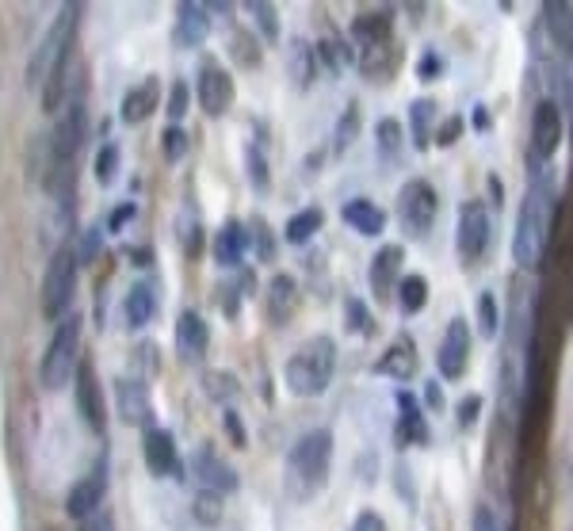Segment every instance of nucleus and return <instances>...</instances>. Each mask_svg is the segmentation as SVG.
Segmentation results:
<instances>
[{
	"label": "nucleus",
	"mask_w": 573,
	"mask_h": 531,
	"mask_svg": "<svg viewBox=\"0 0 573 531\" xmlns=\"http://www.w3.org/2000/svg\"><path fill=\"white\" fill-rule=\"evenodd\" d=\"M558 142H562V115L551 100H543L531 115V149H535V157H551Z\"/></svg>",
	"instance_id": "15"
},
{
	"label": "nucleus",
	"mask_w": 573,
	"mask_h": 531,
	"mask_svg": "<svg viewBox=\"0 0 573 531\" xmlns=\"http://www.w3.org/2000/svg\"><path fill=\"white\" fill-rule=\"evenodd\" d=\"M478 402H482V398H474V394L463 398V405H459V421H463V425H470V421L478 417Z\"/></svg>",
	"instance_id": "50"
},
{
	"label": "nucleus",
	"mask_w": 573,
	"mask_h": 531,
	"mask_svg": "<svg viewBox=\"0 0 573 531\" xmlns=\"http://www.w3.org/2000/svg\"><path fill=\"white\" fill-rule=\"evenodd\" d=\"M333 371H337V344L329 337H314L287 360L283 375H287V386L295 394L310 398V394H321L325 386L333 383Z\"/></svg>",
	"instance_id": "2"
},
{
	"label": "nucleus",
	"mask_w": 573,
	"mask_h": 531,
	"mask_svg": "<svg viewBox=\"0 0 573 531\" xmlns=\"http://www.w3.org/2000/svg\"><path fill=\"white\" fill-rule=\"evenodd\" d=\"M543 16H547V27L554 31V39L570 54V4H566V0H551V4L543 8Z\"/></svg>",
	"instance_id": "31"
},
{
	"label": "nucleus",
	"mask_w": 573,
	"mask_h": 531,
	"mask_svg": "<svg viewBox=\"0 0 573 531\" xmlns=\"http://www.w3.org/2000/svg\"><path fill=\"white\" fill-rule=\"evenodd\" d=\"M195 96H199V107H203L211 119H218V115H226V111L234 107V96H237L234 77L214 62V58H207L203 69H199V81H195Z\"/></svg>",
	"instance_id": "10"
},
{
	"label": "nucleus",
	"mask_w": 573,
	"mask_h": 531,
	"mask_svg": "<svg viewBox=\"0 0 573 531\" xmlns=\"http://www.w3.org/2000/svg\"><path fill=\"white\" fill-rule=\"evenodd\" d=\"M77 352H81V318L69 314V318L54 329V340H50L43 367H39V383H43L46 390H62V386L69 383V375L77 371V363H81Z\"/></svg>",
	"instance_id": "4"
},
{
	"label": "nucleus",
	"mask_w": 573,
	"mask_h": 531,
	"mask_svg": "<svg viewBox=\"0 0 573 531\" xmlns=\"http://www.w3.org/2000/svg\"><path fill=\"white\" fill-rule=\"evenodd\" d=\"M440 73H444V58L428 50L425 58H421V69H417V77H421V81H432V77H440Z\"/></svg>",
	"instance_id": "45"
},
{
	"label": "nucleus",
	"mask_w": 573,
	"mask_h": 531,
	"mask_svg": "<svg viewBox=\"0 0 573 531\" xmlns=\"http://www.w3.org/2000/svg\"><path fill=\"white\" fill-rule=\"evenodd\" d=\"M142 447H146L149 470H153L157 478H161V474H180V455H176V444H172V436L165 428L149 425Z\"/></svg>",
	"instance_id": "17"
},
{
	"label": "nucleus",
	"mask_w": 573,
	"mask_h": 531,
	"mask_svg": "<svg viewBox=\"0 0 573 531\" xmlns=\"http://www.w3.org/2000/svg\"><path fill=\"white\" fill-rule=\"evenodd\" d=\"M211 31V16L199 4H180L176 8V43L180 46H199Z\"/></svg>",
	"instance_id": "22"
},
{
	"label": "nucleus",
	"mask_w": 573,
	"mask_h": 531,
	"mask_svg": "<svg viewBox=\"0 0 573 531\" xmlns=\"http://www.w3.org/2000/svg\"><path fill=\"white\" fill-rule=\"evenodd\" d=\"M314 73H318V50L310 43H302V39H295L291 43V77H295V85L306 88L314 81Z\"/></svg>",
	"instance_id": "28"
},
{
	"label": "nucleus",
	"mask_w": 573,
	"mask_h": 531,
	"mask_svg": "<svg viewBox=\"0 0 573 531\" xmlns=\"http://www.w3.org/2000/svg\"><path fill=\"white\" fill-rule=\"evenodd\" d=\"M100 501H104V470L88 474V478H81L77 486L69 489V497H65V512H69L73 520H88L92 512L100 509Z\"/></svg>",
	"instance_id": "18"
},
{
	"label": "nucleus",
	"mask_w": 573,
	"mask_h": 531,
	"mask_svg": "<svg viewBox=\"0 0 573 531\" xmlns=\"http://www.w3.org/2000/svg\"><path fill=\"white\" fill-rule=\"evenodd\" d=\"M191 474H195V482L207 489V493H218V497H226V493L237 489V470L230 463H222L214 455V447H199L191 455Z\"/></svg>",
	"instance_id": "12"
},
{
	"label": "nucleus",
	"mask_w": 573,
	"mask_h": 531,
	"mask_svg": "<svg viewBox=\"0 0 573 531\" xmlns=\"http://www.w3.org/2000/svg\"><path fill=\"white\" fill-rule=\"evenodd\" d=\"M85 531H111V524L107 520H92V524H85Z\"/></svg>",
	"instance_id": "55"
},
{
	"label": "nucleus",
	"mask_w": 573,
	"mask_h": 531,
	"mask_svg": "<svg viewBox=\"0 0 573 531\" xmlns=\"http://www.w3.org/2000/svg\"><path fill=\"white\" fill-rule=\"evenodd\" d=\"M230 46H234V58L241 65H249V69H256V65H260V46L253 43V35H249V31H241V27H237L234 39H230Z\"/></svg>",
	"instance_id": "35"
},
{
	"label": "nucleus",
	"mask_w": 573,
	"mask_h": 531,
	"mask_svg": "<svg viewBox=\"0 0 573 531\" xmlns=\"http://www.w3.org/2000/svg\"><path fill=\"white\" fill-rule=\"evenodd\" d=\"M478 325H482V337H497L501 314H497V298L489 295V291L478 298Z\"/></svg>",
	"instance_id": "37"
},
{
	"label": "nucleus",
	"mask_w": 573,
	"mask_h": 531,
	"mask_svg": "<svg viewBox=\"0 0 573 531\" xmlns=\"http://www.w3.org/2000/svg\"><path fill=\"white\" fill-rule=\"evenodd\" d=\"M436 211H440V199H436V188L428 180H409L398 195V218H402V230L409 237L428 234V226L436 222Z\"/></svg>",
	"instance_id": "8"
},
{
	"label": "nucleus",
	"mask_w": 573,
	"mask_h": 531,
	"mask_svg": "<svg viewBox=\"0 0 573 531\" xmlns=\"http://www.w3.org/2000/svg\"><path fill=\"white\" fill-rule=\"evenodd\" d=\"M398 444H425V417L409 394H398Z\"/></svg>",
	"instance_id": "25"
},
{
	"label": "nucleus",
	"mask_w": 573,
	"mask_h": 531,
	"mask_svg": "<svg viewBox=\"0 0 573 531\" xmlns=\"http://www.w3.org/2000/svg\"><path fill=\"white\" fill-rule=\"evenodd\" d=\"M245 12H249V20L260 27V35H264L268 43H276V39H279L276 8H272V4H264V0H253V4H245Z\"/></svg>",
	"instance_id": "32"
},
{
	"label": "nucleus",
	"mask_w": 573,
	"mask_h": 531,
	"mask_svg": "<svg viewBox=\"0 0 573 531\" xmlns=\"http://www.w3.org/2000/svg\"><path fill=\"white\" fill-rule=\"evenodd\" d=\"M77 16H81L77 4H65L62 12L54 16L46 39L39 43V50L31 54V65H27V85L31 88L46 85L50 73H58L62 65H69V46H73V31H77Z\"/></svg>",
	"instance_id": "3"
},
{
	"label": "nucleus",
	"mask_w": 573,
	"mask_h": 531,
	"mask_svg": "<svg viewBox=\"0 0 573 531\" xmlns=\"http://www.w3.org/2000/svg\"><path fill=\"white\" fill-rule=\"evenodd\" d=\"M85 130H88V119H85V100L77 96L69 111L62 115V123L54 127V138H50V169L58 176H73V161L81 153V142H85Z\"/></svg>",
	"instance_id": "7"
},
{
	"label": "nucleus",
	"mask_w": 573,
	"mask_h": 531,
	"mask_svg": "<svg viewBox=\"0 0 573 531\" xmlns=\"http://www.w3.org/2000/svg\"><path fill=\"white\" fill-rule=\"evenodd\" d=\"M245 169H249V180H253L256 192H268V165H264V153L256 146L245 149Z\"/></svg>",
	"instance_id": "38"
},
{
	"label": "nucleus",
	"mask_w": 573,
	"mask_h": 531,
	"mask_svg": "<svg viewBox=\"0 0 573 531\" xmlns=\"http://www.w3.org/2000/svg\"><path fill=\"white\" fill-rule=\"evenodd\" d=\"M428 302V283L425 276H405L402 279V310L405 314H421Z\"/></svg>",
	"instance_id": "33"
},
{
	"label": "nucleus",
	"mask_w": 573,
	"mask_h": 531,
	"mask_svg": "<svg viewBox=\"0 0 573 531\" xmlns=\"http://www.w3.org/2000/svg\"><path fill=\"white\" fill-rule=\"evenodd\" d=\"M203 383H207V390H211L218 402H222V398H234L237 394L234 379H230V375H218V371H207V379H203Z\"/></svg>",
	"instance_id": "42"
},
{
	"label": "nucleus",
	"mask_w": 573,
	"mask_h": 531,
	"mask_svg": "<svg viewBox=\"0 0 573 531\" xmlns=\"http://www.w3.org/2000/svg\"><path fill=\"white\" fill-rule=\"evenodd\" d=\"M241 256H245V230L241 226H222L218 237H214V260L222 264V268H234L241 264Z\"/></svg>",
	"instance_id": "27"
},
{
	"label": "nucleus",
	"mask_w": 573,
	"mask_h": 531,
	"mask_svg": "<svg viewBox=\"0 0 573 531\" xmlns=\"http://www.w3.org/2000/svg\"><path fill=\"white\" fill-rule=\"evenodd\" d=\"M77 291V249L62 245L58 253L50 256L46 264V279H43V314L46 318H62L73 302Z\"/></svg>",
	"instance_id": "6"
},
{
	"label": "nucleus",
	"mask_w": 573,
	"mask_h": 531,
	"mask_svg": "<svg viewBox=\"0 0 573 531\" xmlns=\"http://www.w3.org/2000/svg\"><path fill=\"white\" fill-rule=\"evenodd\" d=\"M402 264H405V249L402 245H382L375 260H371V287H375V295L386 298L390 295V287L402 279Z\"/></svg>",
	"instance_id": "20"
},
{
	"label": "nucleus",
	"mask_w": 573,
	"mask_h": 531,
	"mask_svg": "<svg viewBox=\"0 0 573 531\" xmlns=\"http://www.w3.org/2000/svg\"><path fill=\"white\" fill-rule=\"evenodd\" d=\"M153 314H157V287H153L149 279H142V283L130 287V295H127V329L149 325Z\"/></svg>",
	"instance_id": "23"
},
{
	"label": "nucleus",
	"mask_w": 573,
	"mask_h": 531,
	"mask_svg": "<svg viewBox=\"0 0 573 531\" xmlns=\"http://www.w3.org/2000/svg\"><path fill=\"white\" fill-rule=\"evenodd\" d=\"M470 360V325L467 318H451L444 329V344H440V375L444 379H463Z\"/></svg>",
	"instance_id": "11"
},
{
	"label": "nucleus",
	"mask_w": 573,
	"mask_h": 531,
	"mask_svg": "<svg viewBox=\"0 0 573 531\" xmlns=\"http://www.w3.org/2000/svg\"><path fill=\"white\" fill-rule=\"evenodd\" d=\"M157 100H161V85L149 77V81H142L138 88H130L127 100H123V123L127 127H138V123H146L149 115L157 111Z\"/></svg>",
	"instance_id": "21"
},
{
	"label": "nucleus",
	"mask_w": 573,
	"mask_h": 531,
	"mask_svg": "<svg viewBox=\"0 0 573 531\" xmlns=\"http://www.w3.org/2000/svg\"><path fill=\"white\" fill-rule=\"evenodd\" d=\"M298 306V283L291 276H276L268 287V314L272 321H287Z\"/></svg>",
	"instance_id": "26"
},
{
	"label": "nucleus",
	"mask_w": 573,
	"mask_h": 531,
	"mask_svg": "<svg viewBox=\"0 0 573 531\" xmlns=\"http://www.w3.org/2000/svg\"><path fill=\"white\" fill-rule=\"evenodd\" d=\"M321 230V211L318 207H306V211H298L291 222H287V241L291 245H302V241H310V237Z\"/></svg>",
	"instance_id": "30"
},
{
	"label": "nucleus",
	"mask_w": 573,
	"mask_h": 531,
	"mask_svg": "<svg viewBox=\"0 0 573 531\" xmlns=\"http://www.w3.org/2000/svg\"><path fill=\"white\" fill-rule=\"evenodd\" d=\"M455 245H459V260L463 264H478L486 256V245H489V211L486 203L478 199H467L459 207V230H455Z\"/></svg>",
	"instance_id": "9"
},
{
	"label": "nucleus",
	"mask_w": 573,
	"mask_h": 531,
	"mask_svg": "<svg viewBox=\"0 0 573 531\" xmlns=\"http://www.w3.org/2000/svg\"><path fill=\"white\" fill-rule=\"evenodd\" d=\"M356 123H360V107L352 104L348 107V115L340 119V130H337V149H344L352 138H356Z\"/></svg>",
	"instance_id": "44"
},
{
	"label": "nucleus",
	"mask_w": 573,
	"mask_h": 531,
	"mask_svg": "<svg viewBox=\"0 0 573 531\" xmlns=\"http://www.w3.org/2000/svg\"><path fill=\"white\" fill-rule=\"evenodd\" d=\"M459 130H463V119H447V127H444V134H440V142H455L459 138Z\"/></svg>",
	"instance_id": "53"
},
{
	"label": "nucleus",
	"mask_w": 573,
	"mask_h": 531,
	"mask_svg": "<svg viewBox=\"0 0 573 531\" xmlns=\"http://www.w3.org/2000/svg\"><path fill=\"white\" fill-rule=\"evenodd\" d=\"M425 398H428V405H432L436 413L444 409V390H440V386H436V383H428V386H425Z\"/></svg>",
	"instance_id": "52"
},
{
	"label": "nucleus",
	"mask_w": 573,
	"mask_h": 531,
	"mask_svg": "<svg viewBox=\"0 0 573 531\" xmlns=\"http://www.w3.org/2000/svg\"><path fill=\"white\" fill-rule=\"evenodd\" d=\"M474 531H505L501 524H497V516L489 509H478L474 512Z\"/></svg>",
	"instance_id": "48"
},
{
	"label": "nucleus",
	"mask_w": 573,
	"mask_h": 531,
	"mask_svg": "<svg viewBox=\"0 0 573 531\" xmlns=\"http://www.w3.org/2000/svg\"><path fill=\"white\" fill-rule=\"evenodd\" d=\"M226 425H230V436H234V444L245 447V432H241V421H237L234 413H226Z\"/></svg>",
	"instance_id": "54"
},
{
	"label": "nucleus",
	"mask_w": 573,
	"mask_h": 531,
	"mask_svg": "<svg viewBox=\"0 0 573 531\" xmlns=\"http://www.w3.org/2000/svg\"><path fill=\"white\" fill-rule=\"evenodd\" d=\"M352 531H386V528H382L379 512H360V520H356V528Z\"/></svg>",
	"instance_id": "49"
},
{
	"label": "nucleus",
	"mask_w": 573,
	"mask_h": 531,
	"mask_svg": "<svg viewBox=\"0 0 573 531\" xmlns=\"http://www.w3.org/2000/svg\"><path fill=\"white\" fill-rule=\"evenodd\" d=\"M417 367H421V356H417V344L409 337H402L398 344H390V348L382 352V360L375 363V371L386 375V379H413Z\"/></svg>",
	"instance_id": "19"
},
{
	"label": "nucleus",
	"mask_w": 573,
	"mask_h": 531,
	"mask_svg": "<svg viewBox=\"0 0 573 531\" xmlns=\"http://www.w3.org/2000/svg\"><path fill=\"white\" fill-rule=\"evenodd\" d=\"M318 54H321V58H325L329 65H333L337 73L344 69V65H352V50L340 43V39H325V43L318 46Z\"/></svg>",
	"instance_id": "39"
},
{
	"label": "nucleus",
	"mask_w": 573,
	"mask_h": 531,
	"mask_svg": "<svg viewBox=\"0 0 573 531\" xmlns=\"http://www.w3.org/2000/svg\"><path fill=\"white\" fill-rule=\"evenodd\" d=\"M195 516H199L203 524H214V520L222 516V497L203 489V493H199V501H195Z\"/></svg>",
	"instance_id": "40"
},
{
	"label": "nucleus",
	"mask_w": 573,
	"mask_h": 531,
	"mask_svg": "<svg viewBox=\"0 0 573 531\" xmlns=\"http://www.w3.org/2000/svg\"><path fill=\"white\" fill-rule=\"evenodd\" d=\"M134 203H123V207H115V211H111V222H107V230H123V226H127L130 218H134Z\"/></svg>",
	"instance_id": "47"
},
{
	"label": "nucleus",
	"mask_w": 573,
	"mask_h": 531,
	"mask_svg": "<svg viewBox=\"0 0 573 531\" xmlns=\"http://www.w3.org/2000/svg\"><path fill=\"white\" fill-rule=\"evenodd\" d=\"M249 234H253V249H256L260 260H276V237H272V230H268V222H264V218H253Z\"/></svg>",
	"instance_id": "36"
},
{
	"label": "nucleus",
	"mask_w": 573,
	"mask_h": 531,
	"mask_svg": "<svg viewBox=\"0 0 573 531\" xmlns=\"http://www.w3.org/2000/svg\"><path fill=\"white\" fill-rule=\"evenodd\" d=\"M169 157L172 161H180V157H184V134H180L176 127L169 130Z\"/></svg>",
	"instance_id": "51"
},
{
	"label": "nucleus",
	"mask_w": 573,
	"mask_h": 531,
	"mask_svg": "<svg viewBox=\"0 0 573 531\" xmlns=\"http://www.w3.org/2000/svg\"><path fill=\"white\" fill-rule=\"evenodd\" d=\"M432 111H436V107L428 104V100H417V104H413V111H409V115H413V142H417V146L425 149L428 146V138H432Z\"/></svg>",
	"instance_id": "34"
},
{
	"label": "nucleus",
	"mask_w": 573,
	"mask_h": 531,
	"mask_svg": "<svg viewBox=\"0 0 573 531\" xmlns=\"http://www.w3.org/2000/svg\"><path fill=\"white\" fill-rule=\"evenodd\" d=\"M207 344H211V329H207V321L199 318V314H180L176 321V352H180V360H203L207 356Z\"/></svg>",
	"instance_id": "16"
},
{
	"label": "nucleus",
	"mask_w": 573,
	"mask_h": 531,
	"mask_svg": "<svg viewBox=\"0 0 573 531\" xmlns=\"http://www.w3.org/2000/svg\"><path fill=\"white\" fill-rule=\"evenodd\" d=\"M543 249H547V195L535 188V192L524 199V207H520L512 256H516L520 268H531V264H539Z\"/></svg>",
	"instance_id": "5"
},
{
	"label": "nucleus",
	"mask_w": 573,
	"mask_h": 531,
	"mask_svg": "<svg viewBox=\"0 0 573 531\" xmlns=\"http://www.w3.org/2000/svg\"><path fill=\"white\" fill-rule=\"evenodd\" d=\"M352 35H356L367 50H371V46H386V39H390V16H386V12H379V16H360V20L352 23Z\"/></svg>",
	"instance_id": "29"
},
{
	"label": "nucleus",
	"mask_w": 573,
	"mask_h": 531,
	"mask_svg": "<svg viewBox=\"0 0 573 531\" xmlns=\"http://www.w3.org/2000/svg\"><path fill=\"white\" fill-rule=\"evenodd\" d=\"M329 463H333V436L325 428L306 432L287 455V493L295 501L314 497L329 482Z\"/></svg>",
	"instance_id": "1"
},
{
	"label": "nucleus",
	"mask_w": 573,
	"mask_h": 531,
	"mask_svg": "<svg viewBox=\"0 0 573 531\" xmlns=\"http://www.w3.org/2000/svg\"><path fill=\"white\" fill-rule=\"evenodd\" d=\"M184 107H188V85H180V81H176V85H172L169 115L172 119H180V115H184Z\"/></svg>",
	"instance_id": "46"
},
{
	"label": "nucleus",
	"mask_w": 573,
	"mask_h": 531,
	"mask_svg": "<svg viewBox=\"0 0 573 531\" xmlns=\"http://www.w3.org/2000/svg\"><path fill=\"white\" fill-rule=\"evenodd\" d=\"M379 142H382V153H386V157H394V153H398V142H402V127H398L394 119H382Z\"/></svg>",
	"instance_id": "41"
},
{
	"label": "nucleus",
	"mask_w": 573,
	"mask_h": 531,
	"mask_svg": "<svg viewBox=\"0 0 573 531\" xmlns=\"http://www.w3.org/2000/svg\"><path fill=\"white\" fill-rule=\"evenodd\" d=\"M115 398H119V413L127 425H153V402H149V386L142 379H119Z\"/></svg>",
	"instance_id": "14"
},
{
	"label": "nucleus",
	"mask_w": 573,
	"mask_h": 531,
	"mask_svg": "<svg viewBox=\"0 0 573 531\" xmlns=\"http://www.w3.org/2000/svg\"><path fill=\"white\" fill-rule=\"evenodd\" d=\"M73 390H77V409H81L85 425L96 428V432H104V402H100L96 371H92V363L88 360L77 363V371H73Z\"/></svg>",
	"instance_id": "13"
},
{
	"label": "nucleus",
	"mask_w": 573,
	"mask_h": 531,
	"mask_svg": "<svg viewBox=\"0 0 573 531\" xmlns=\"http://www.w3.org/2000/svg\"><path fill=\"white\" fill-rule=\"evenodd\" d=\"M344 222H348L352 230H360V234L375 237L382 234V226H386V214H382L371 199H352V203H344Z\"/></svg>",
	"instance_id": "24"
},
{
	"label": "nucleus",
	"mask_w": 573,
	"mask_h": 531,
	"mask_svg": "<svg viewBox=\"0 0 573 531\" xmlns=\"http://www.w3.org/2000/svg\"><path fill=\"white\" fill-rule=\"evenodd\" d=\"M115 169H119V149L115 146H104L100 149V157H96V176H100V180H111V176H115Z\"/></svg>",
	"instance_id": "43"
}]
</instances>
